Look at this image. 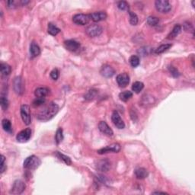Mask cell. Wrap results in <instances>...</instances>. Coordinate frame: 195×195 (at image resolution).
Masks as SVG:
<instances>
[{
    "label": "cell",
    "instance_id": "obj_1",
    "mask_svg": "<svg viewBox=\"0 0 195 195\" xmlns=\"http://www.w3.org/2000/svg\"><path fill=\"white\" fill-rule=\"evenodd\" d=\"M59 111V106L56 103L51 102L37 113V118L39 121H47L52 119Z\"/></svg>",
    "mask_w": 195,
    "mask_h": 195
},
{
    "label": "cell",
    "instance_id": "obj_2",
    "mask_svg": "<svg viewBox=\"0 0 195 195\" xmlns=\"http://www.w3.org/2000/svg\"><path fill=\"white\" fill-rule=\"evenodd\" d=\"M40 160L35 156L28 157L24 162V168L28 170H34L40 165Z\"/></svg>",
    "mask_w": 195,
    "mask_h": 195
},
{
    "label": "cell",
    "instance_id": "obj_3",
    "mask_svg": "<svg viewBox=\"0 0 195 195\" xmlns=\"http://www.w3.org/2000/svg\"><path fill=\"white\" fill-rule=\"evenodd\" d=\"M21 117L23 122L26 125H29L32 123V117H31L30 107L27 104H23L21 107Z\"/></svg>",
    "mask_w": 195,
    "mask_h": 195
},
{
    "label": "cell",
    "instance_id": "obj_4",
    "mask_svg": "<svg viewBox=\"0 0 195 195\" xmlns=\"http://www.w3.org/2000/svg\"><path fill=\"white\" fill-rule=\"evenodd\" d=\"M156 9L161 13H168L171 9V6L167 0H157L155 2Z\"/></svg>",
    "mask_w": 195,
    "mask_h": 195
},
{
    "label": "cell",
    "instance_id": "obj_5",
    "mask_svg": "<svg viewBox=\"0 0 195 195\" xmlns=\"http://www.w3.org/2000/svg\"><path fill=\"white\" fill-rule=\"evenodd\" d=\"M91 20L90 15L85 14H76L73 17V21L79 25H85Z\"/></svg>",
    "mask_w": 195,
    "mask_h": 195
},
{
    "label": "cell",
    "instance_id": "obj_6",
    "mask_svg": "<svg viewBox=\"0 0 195 195\" xmlns=\"http://www.w3.org/2000/svg\"><path fill=\"white\" fill-rule=\"evenodd\" d=\"M102 31L103 29L101 26L98 25V24H93L89 25L88 27H87L85 32H86V34H88L89 37H96L99 36L100 34L102 33Z\"/></svg>",
    "mask_w": 195,
    "mask_h": 195
},
{
    "label": "cell",
    "instance_id": "obj_7",
    "mask_svg": "<svg viewBox=\"0 0 195 195\" xmlns=\"http://www.w3.org/2000/svg\"><path fill=\"white\" fill-rule=\"evenodd\" d=\"M26 185L22 181L16 180L14 182L12 188L10 191V194H20L25 190Z\"/></svg>",
    "mask_w": 195,
    "mask_h": 195
},
{
    "label": "cell",
    "instance_id": "obj_8",
    "mask_svg": "<svg viewBox=\"0 0 195 195\" xmlns=\"http://www.w3.org/2000/svg\"><path fill=\"white\" fill-rule=\"evenodd\" d=\"M121 145L118 144V143H112V144L109 145V146H105L104 148H101L99 150H98V153L100 155H102V154L108 153V152H118L121 150Z\"/></svg>",
    "mask_w": 195,
    "mask_h": 195
},
{
    "label": "cell",
    "instance_id": "obj_9",
    "mask_svg": "<svg viewBox=\"0 0 195 195\" xmlns=\"http://www.w3.org/2000/svg\"><path fill=\"white\" fill-rule=\"evenodd\" d=\"M31 137H32V130L30 128H27L18 133L16 139L17 141L19 143H26L30 140Z\"/></svg>",
    "mask_w": 195,
    "mask_h": 195
},
{
    "label": "cell",
    "instance_id": "obj_10",
    "mask_svg": "<svg viewBox=\"0 0 195 195\" xmlns=\"http://www.w3.org/2000/svg\"><path fill=\"white\" fill-rule=\"evenodd\" d=\"M111 120L113 124H114L115 127L118 129H124L125 127V124L123 121V120L121 119V116H120L119 113L116 111L113 112L111 115Z\"/></svg>",
    "mask_w": 195,
    "mask_h": 195
},
{
    "label": "cell",
    "instance_id": "obj_11",
    "mask_svg": "<svg viewBox=\"0 0 195 195\" xmlns=\"http://www.w3.org/2000/svg\"><path fill=\"white\" fill-rule=\"evenodd\" d=\"M117 82L119 85L120 87H122V88H124V87L127 86V85L130 82V76L127 73H121V74L118 75L117 76Z\"/></svg>",
    "mask_w": 195,
    "mask_h": 195
},
{
    "label": "cell",
    "instance_id": "obj_12",
    "mask_svg": "<svg viewBox=\"0 0 195 195\" xmlns=\"http://www.w3.org/2000/svg\"><path fill=\"white\" fill-rule=\"evenodd\" d=\"M100 73L105 78H111L115 74V70L109 65H104L100 70Z\"/></svg>",
    "mask_w": 195,
    "mask_h": 195
},
{
    "label": "cell",
    "instance_id": "obj_13",
    "mask_svg": "<svg viewBox=\"0 0 195 195\" xmlns=\"http://www.w3.org/2000/svg\"><path fill=\"white\" fill-rule=\"evenodd\" d=\"M98 129L101 131L102 133L105 134V135L108 136V137H111L113 136L114 132L112 129L108 126V124L105 122V121H101L98 124Z\"/></svg>",
    "mask_w": 195,
    "mask_h": 195
},
{
    "label": "cell",
    "instance_id": "obj_14",
    "mask_svg": "<svg viewBox=\"0 0 195 195\" xmlns=\"http://www.w3.org/2000/svg\"><path fill=\"white\" fill-rule=\"evenodd\" d=\"M64 47L66 50L73 52V51H76L78 49H79V47H80V43H79V42L76 41V40H66L64 42Z\"/></svg>",
    "mask_w": 195,
    "mask_h": 195
},
{
    "label": "cell",
    "instance_id": "obj_15",
    "mask_svg": "<svg viewBox=\"0 0 195 195\" xmlns=\"http://www.w3.org/2000/svg\"><path fill=\"white\" fill-rule=\"evenodd\" d=\"M14 90L18 95H21L24 92V85L21 77H16L14 80Z\"/></svg>",
    "mask_w": 195,
    "mask_h": 195
},
{
    "label": "cell",
    "instance_id": "obj_16",
    "mask_svg": "<svg viewBox=\"0 0 195 195\" xmlns=\"http://www.w3.org/2000/svg\"><path fill=\"white\" fill-rule=\"evenodd\" d=\"M91 19L95 22H98V21H104L107 18V14L105 12H96L90 14Z\"/></svg>",
    "mask_w": 195,
    "mask_h": 195
},
{
    "label": "cell",
    "instance_id": "obj_17",
    "mask_svg": "<svg viewBox=\"0 0 195 195\" xmlns=\"http://www.w3.org/2000/svg\"><path fill=\"white\" fill-rule=\"evenodd\" d=\"M149 172L144 168H139L135 170V176L138 179H144L148 177Z\"/></svg>",
    "mask_w": 195,
    "mask_h": 195
},
{
    "label": "cell",
    "instance_id": "obj_18",
    "mask_svg": "<svg viewBox=\"0 0 195 195\" xmlns=\"http://www.w3.org/2000/svg\"><path fill=\"white\" fill-rule=\"evenodd\" d=\"M30 54L32 58L37 57L40 54V48L35 42H32L30 47Z\"/></svg>",
    "mask_w": 195,
    "mask_h": 195
},
{
    "label": "cell",
    "instance_id": "obj_19",
    "mask_svg": "<svg viewBox=\"0 0 195 195\" xmlns=\"http://www.w3.org/2000/svg\"><path fill=\"white\" fill-rule=\"evenodd\" d=\"M50 90L47 88H45V87H40V88H37V89L34 92V95L37 98H44L49 94Z\"/></svg>",
    "mask_w": 195,
    "mask_h": 195
},
{
    "label": "cell",
    "instance_id": "obj_20",
    "mask_svg": "<svg viewBox=\"0 0 195 195\" xmlns=\"http://www.w3.org/2000/svg\"><path fill=\"white\" fill-rule=\"evenodd\" d=\"M110 166V163L107 160H101L98 163L97 168L101 171H107Z\"/></svg>",
    "mask_w": 195,
    "mask_h": 195
},
{
    "label": "cell",
    "instance_id": "obj_21",
    "mask_svg": "<svg viewBox=\"0 0 195 195\" xmlns=\"http://www.w3.org/2000/svg\"><path fill=\"white\" fill-rule=\"evenodd\" d=\"M181 31H182V27H181V25H179V24H176V25L173 28L171 32L168 34V39H169V40H171V39H174V37H176L179 34H180Z\"/></svg>",
    "mask_w": 195,
    "mask_h": 195
},
{
    "label": "cell",
    "instance_id": "obj_22",
    "mask_svg": "<svg viewBox=\"0 0 195 195\" xmlns=\"http://www.w3.org/2000/svg\"><path fill=\"white\" fill-rule=\"evenodd\" d=\"M0 69H1V73L2 76H9L12 72V68L7 63H1L0 64Z\"/></svg>",
    "mask_w": 195,
    "mask_h": 195
},
{
    "label": "cell",
    "instance_id": "obj_23",
    "mask_svg": "<svg viewBox=\"0 0 195 195\" xmlns=\"http://www.w3.org/2000/svg\"><path fill=\"white\" fill-rule=\"evenodd\" d=\"M47 32L49 33L52 36H56L57 34H58L60 32V29L58 28L56 25H54L52 23H49L48 24V28H47Z\"/></svg>",
    "mask_w": 195,
    "mask_h": 195
},
{
    "label": "cell",
    "instance_id": "obj_24",
    "mask_svg": "<svg viewBox=\"0 0 195 195\" xmlns=\"http://www.w3.org/2000/svg\"><path fill=\"white\" fill-rule=\"evenodd\" d=\"M56 156L58 157V159H60V160H62V161H63L66 165H71L72 161L71 159H70L69 157H68L67 156H65L64 154L61 153V152H56Z\"/></svg>",
    "mask_w": 195,
    "mask_h": 195
},
{
    "label": "cell",
    "instance_id": "obj_25",
    "mask_svg": "<svg viewBox=\"0 0 195 195\" xmlns=\"http://www.w3.org/2000/svg\"><path fill=\"white\" fill-rule=\"evenodd\" d=\"M132 96H133V93L131 92L130 91H124L123 92L120 93L119 95L120 99H121L122 101H124V102L129 101V100L132 98Z\"/></svg>",
    "mask_w": 195,
    "mask_h": 195
},
{
    "label": "cell",
    "instance_id": "obj_26",
    "mask_svg": "<svg viewBox=\"0 0 195 195\" xmlns=\"http://www.w3.org/2000/svg\"><path fill=\"white\" fill-rule=\"evenodd\" d=\"M2 126L3 130L8 133H12V124L10 121L7 119H3L2 121Z\"/></svg>",
    "mask_w": 195,
    "mask_h": 195
},
{
    "label": "cell",
    "instance_id": "obj_27",
    "mask_svg": "<svg viewBox=\"0 0 195 195\" xmlns=\"http://www.w3.org/2000/svg\"><path fill=\"white\" fill-rule=\"evenodd\" d=\"M172 45L171 43H165V44H162L161 46L159 47L155 51V53L156 54H163V53L165 52V51H168V49L171 47Z\"/></svg>",
    "mask_w": 195,
    "mask_h": 195
},
{
    "label": "cell",
    "instance_id": "obj_28",
    "mask_svg": "<svg viewBox=\"0 0 195 195\" xmlns=\"http://www.w3.org/2000/svg\"><path fill=\"white\" fill-rule=\"evenodd\" d=\"M144 85L141 82H135L132 85V90L135 93H140L143 90Z\"/></svg>",
    "mask_w": 195,
    "mask_h": 195
},
{
    "label": "cell",
    "instance_id": "obj_29",
    "mask_svg": "<svg viewBox=\"0 0 195 195\" xmlns=\"http://www.w3.org/2000/svg\"><path fill=\"white\" fill-rule=\"evenodd\" d=\"M63 140V129L62 128H58V130H57L55 135V140L57 144H60Z\"/></svg>",
    "mask_w": 195,
    "mask_h": 195
},
{
    "label": "cell",
    "instance_id": "obj_30",
    "mask_svg": "<svg viewBox=\"0 0 195 195\" xmlns=\"http://www.w3.org/2000/svg\"><path fill=\"white\" fill-rule=\"evenodd\" d=\"M159 22V18L155 16H149L147 18V24L150 26H156Z\"/></svg>",
    "mask_w": 195,
    "mask_h": 195
},
{
    "label": "cell",
    "instance_id": "obj_31",
    "mask_svg": "<svg viewBox=\"0 0 195 195\" xmlns=\"http://www.w3.org/2000/svg\"><path fill=\"white\" fill-rule=\"evenodd\" d=\"M129 62H130V65L135 68V67H137L140 65V58L137 56H131Z\"/></svg>",
    "mask_w": 195,
    "mask_h": 195
},
{
    "label": "cell",
    "instance_id": "obj_32",
    "mask_svg": "<svg viewBox=\"0 0 195 195\" xmlns=\"http://www.w3.org/2000/svg\"><path fill=\"white\" fill-rule=\"evenodd\" d=\"M129 15H130V22L132 25H137L138 23V17L134 12H129Z\"/></svg>",
    "mask_w": 195,
    "mask_h": 195
},
{
    "label": "cell",
    "instance_id": "obj_33",
    "mask_svg": "<svg viewBox=\"0 0 195 195\" xmlns=\"http://www.w3.org/2000/svg\"><path fill=\"white\" fill-rule=\"evenodd\" d=\"M97 93H98L97 90L96 89L90 90V91H88V93H87V94L85 96V99L88 100V101H90V100L93 99V98L96 97Z\"/></svg>",
    "mask_w": 195,
    "mask_h": 195
},
{
    "label": "cell",
    "instance_id": "obj_34",
    "mask_svg": "<svg viewBox=\"0 0 195 195\" xmlns=\"http://www.w3.org/2000/svg\"><path fill=\"white\" fill-rule=\"evenodd\" d=\"M0 104H1V107L3 111L7 110L8 107H9V101H8L7 98L4 96H2L1 99H0Z\"/></svg>",
    "mask_w": 195,
    "mask_h": 195
},
{
    "label": "cell",
    "instance_id": "obj_35",
    "mask_svg": "<svg viewBox=\"0 0 195 195\" xmlns=\"http://www.w3.org/2000/svg\"><path fill=\"white\" fill-rule=\"evenodd\" d=\"M45 103L44 98H36V99L33 101V105L34 107H38V106L42 105Z\"/></svg>",
    "mask_w": 195,
    "mask_h": 195
},
{
    "label": "cell",
    "instance_id": "obj_36",
    "mask_svg": "<svg viewBox=\"0 0 195 195\" xmlns=\"http://www.w3.org/2000/svg\"><path fill=\"white\" fill-rule=\"evenodd\" d=\"M118 7L121 10H127L129 9V5L127 2L121 1L118 2Z\"/></svg>",
    "mask_w": 195,
    "mask_h": 195
},
{
    "label": "cell",
    "instance_id": "obj_37",
    "mask_svg": "<svg viewBox=\"0 0 195 195\" xmlns=\"http://www.w3.org/2000/svg\"><path fill=\"white\" fill-rule=\"evenodd\" d=\"M60 76V72L57 69H54L51 72V78L53 80H57Z\"/></svg>",
    "mask_w": 195,
    "mask_h": 195
},
{
    "label": "cell",
    "instance_id": "obj_38",
    "mask_svg": "<svg viewBox=\"0 0 195 195\" xmlns=\"http://www.w3.org/2000/svg\"><path fill=\"white\" fill-rule=\"evenodd\" d=\"M168 69H169V71H170V73H171V74L174 77H178V76H180V73H179V72L178 71L177 69L174 68V66H170Z\"/></svg>",
    "mask_w": 195,
    "mask_h": 195
},
{
    "label": "cell",
    "instance_id": "obj_39",
    "mask_svg": "<svg viewBox=\"0 0 195 195\" xmlns=\"http://www.w3.org/2000/svg\"><path fill=\"white\" fill-rule=\"evenodd\" d=\"M6 158H5L4 156H1V173H3L6 169Z\"/></svg>",
    "mask_w": 195,
    "mask_h": 195
},
{
    "label": "cell",
    "instance_id": "obj_40",
    "mask_svg": "<svg viewBox=\"0 0 195 195\" xmlns=\"http://www.w3.org/2000/svg\"><path fill=\"white\" fill-rule=\"evenodd\" d=\"M184 28H185V30L186 31V32H190V31H191L192 33H194V28H193V26L191 23H185V24H184Z\"/></svg>",
    "mask_w": 195,
    "mask_h": 195
},
{
    "label": "cell",
    "instance_id": "obj_41",
    "mask_svg": "<svg viewBox=\"0 0 195 195\" xmlns=\"http://www.w3.org/2000/svg\"><path fill=\"white\" fill-rule=\"evenodd\" d=\"M152 194H167L165 192H160V191H156V192H153Z\"/></svg>",
    "mask_w": 195,
    "mask_h": 195
},
{
    "label": "cell",
    "instance_id": "obj_42",
    "mask_svg": "<svg viewBox=\"0 0 195 195\" xmlns=\"http://www.w3.org/2000/svg\"><path fill=\"white\" fill-rule=\"evenodd\" d=\"M192 6L193 7H194V1H192Z\"/></svg>",
    "mask_w": 195,
    "mask_h": 195
}]
</instances>
